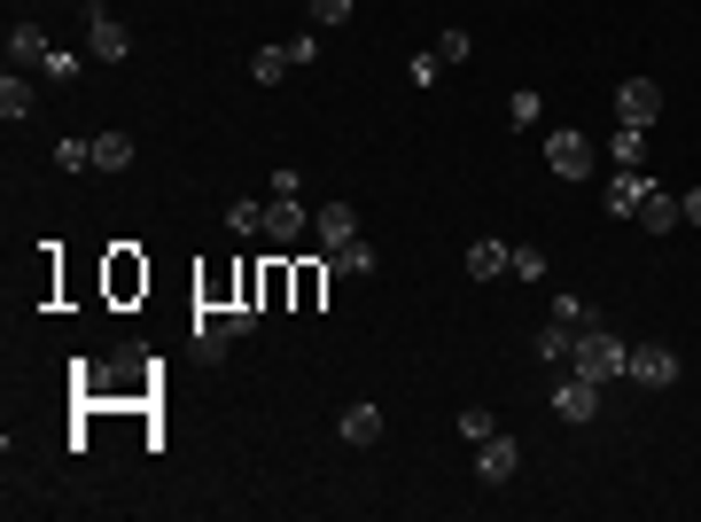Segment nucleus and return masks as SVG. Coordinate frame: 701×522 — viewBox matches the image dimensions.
<instances>
[{
  "instance_id": "f257e3e1",
  "label": "nucleus",
  "mask_w": 701,
  "mask_h": 522,
  "mask_svg": "<svg viewBox=\"0 0 701 522\" xmlns=\"http://www.w3.org/2000/svg\"><path fill=\"white\" fill-rule=\"evenodd\" d=\"M624 359H632V343H624L616 327H600V320L577 327V343H569V375H585V382H600V390L624 375Z\"/></svg>"
},
{
  "instance_id": "f03ea898",
  "label": "nucleus",
  "mask_w": 701,
  "mask_h": 522,
  "mask_svg": "<svg viewBox=\"0 0 701 522\" xmlns=\"http://www.w3.org/2000/svg\"><path fill=\"white\" fill-rule=\"evenodd\" d=\"M133 55V32L102 9V0H86V63H125Z\"/></svg>"
},
{
  "instance_id": "7ed1b4c3",
  "label": "nucleus",
  "mask_w": 701,
  "mask_h": 522,
  "mask_svg": "<svg viewBox=\"0 0 701 522\" xmlns=\"http://www.w3.org/2000/svg\"><path fill=\"white\" fill-rule=\"evenodd\" d=\"M546 171H554V180H592V141L577 125H554L546 133Z\"/></svg>"
},
{
  "instance_id": "20e7f679",
  "label": "nucleus",
  "mask_w": 701,
  "mask_h": 522,
  "mask_svg": "<svg viewBox=\"0 0 701 522\" xmlns=\"http://www.w3.org/2000/svg\"><path fill=\"white\" fill-rule=\"evenodd\" d=\"M624 375H632L639 390H670V382H678V352H670V343H632Z\"/></svg>"
},
{
  "instance_id": "39448f33",
  "label": "nucleus",
  "mask_w": 701,
  "mask_h": 522,
  "mask_svg": "<svg viewBox=\"0 0 701 522\" xmlns=\"http://www.w3.org/2000/svg\"><path fill=\"white\" fill-rule=\"evenodd\" d=\"M312 234V211H304V196H266V242H304Z\"/></svg>"
},
{
  "instance_id": "423d86ee",
  "label": "nucleus",
  "mask_w": 701,
  "mask_h": 522,
  "mask_svg": "<svg viewBox=\"0 0 701 522\" xmlns=\"http://www.w3.org/2000/svg\"><path fill=\"white\" fill-rule=\"evenodd\" d=\"M289 274H297V281H289V304H297V312H320V304H327V281H335L327 249H320V257H304V266H289Z\"/></svg>"
},
{
  "instance_id": "0eeeda50",
  "label": "nucleus",
  "mask_w": 701,
  "mask_h": 522,
  "mask_svg": "<svg viewBox=\"0 0 701 522\" xmlns=\"http://www.w3.org/2000/svg\"><path fill=\"white\" fill-rule=\"evenodd\" d=\"M554 413H561V421H577V429H585V421H600V382L561 375V382H554Z\"/></svg>"
},
{
  "instance_id": "6e6552de",
  "label": "nucleus",
  "mask_w": 701,
  "mask_h": 522,
  "mask_svg": "<svg viewBox=\"0 0 701 522\" xmlns=\"http://www.w3.org/2000/svg\"><path fill=\"white\" fill-rule=\"evenodd\" d=\"M616 118L655 125V118H663V86H655V78H624V86H616Z\"/></svg>"
},
{
  "instance_id": "1a4fd4ad",
  "label": "nucleus",
  "mask_w": 701,
  "mask_h": 522,
  "mask_svg": "<svg viewBox=\"0 0 701 522\" xmlns=\"http://www.w3.org/2000/svg\"><path fill=\"white\" fill-rule=\"evenodd\" d=\"M350 234H359V211H350V203H335V196H327V203L312 211V242H320V249H343Z\"/></svg>"
},
{
  "instance_id": "9d476101",
  "label": "nucleus",
  "mask_w": 701,
  "mask_h": 522,
  "mask_svg": "<svg viewBox=\"0 0 701 522\" xmlns=\"http://www.w3.org/2000/svg\"><path fill=\"white\" fill-rule=\"evenodd\" d=\"M514 468H522V445H514V437H483V445H476V476H483V484H507Z\"/></svg>"
},
{
  "instance_id": "9b49d317",
  "label": "nucleus",
  "mask_w": 701,
  "mask_h": 522,
  "mask_svg": "<svg viewBox=\"0 0 701 522\" xmlns=\"http://www.w3.org/2000/svg\"><path fill=\"white\" fill-rule=\"evenodd\" d=\"M670 226H686V219H678V196L647 180V196H639V234H670Z\"/></svg>"
},
{
  "instance_id": "f8f14e48",
  "label": "nucleus",
  "mask_w": 701,
  "mask_h": 522,
  "mask_svg": "<svg viewBox=\"0 0 701 522\" xmlns=\"http://www.w3.org/2000/svg\"><path fill=\"white\" fill-rule=\"evenodd\" d=\"M507 257H514V249H507L499 234H476V242H468V281H499Z\"/></svg>"
},
{
  "instance_id": "ddd939ff",
  "label": "nucleus",
  "mask_w": 701,
  "mask_h": 522,
  "mask_svg": "<svg viewBox=\"0 0 701 522\" xmlns=\"http://www.w3.org/2000/svg\"><path fill=\"white\" fill-rule=\"evenodd\" d=\"M608 156H616V171H647V125H616V133H608Z\"/></svg>"
},
{
  "instance_id": "4468645a",
  "label": "nucleus",
  "mask_w": 701,
  "mask_h": 522,
  "mask_svg": "<svg viewBox=\"0 0 701 522\" xmlns=\"http://www.w3.org/2000/svg\"><path fill=\"white\" fill-rule=\"evenodd\" d=\"M639 196H647V171H616V180H608V219H639Z\"/></svg>"
},
{
  "instance_id": "2eb2a0df",
  "label": "nucleus",
  "mask_w": 701,
  "mask_h": 522,
  "mask_svg": "<svg viewBox=\"0 0 701 522\" xmlns=\"http://www.w3.org/2000/svg\"><path fill=\"white\" fill-rule=\"evenodd\" d=\"M47 55H55V47H47V32H40V24H32V16H24V24H16V32H9V63H16V70H40V63H47Z\"/></svg>"
},
{
  "instance_id": "dca6fc26",
  "label": "nucleus",
  "mask_w": 701,
  "mask_h": 522,
  "mask_svg": "<svg viewBox=\"0 0 701 522\" xmlns=\"http://www.w3.org/2000/svg\"><path fill=\"white\" fill-rule=\"evenodd\" d=\"M335 437H343V445H359V453H367V445H382V406H350Z\"/></svg>"
},
{
  "instance_id": "f3484780",
  "label": "nucleus",
  "mask_w": 701,
  "mask_h": 522,
  "mask_svg": "<svg viewBox=\"0 0 701 522\" xmlns=\"http://www.w3.org/2000/svg\"><path fill=\"white\" fill-rule=\"evenodd\" d=\"M327 266H335L343 281H367V274H375V249H367V234H350L343 249H327Z\"/></svg>"
},
{
  "instance_id": "a211bd4d",
  "label": "nucleus",
  "mask_w": 701,
  "mask_h": 522,
  "mask_svg": "<svg viewBox=\"0 0 701 522\" xmlns=\"http://www.w3.org/2000/svg\"><path fill=\"white\" fill-rule=\"evenodd\" d=\"M569 343H577V327H561V320H554V312H546V327H538V335H531V352H538V359H546V367H569Z\"/></svg>"
},
{
  "instance_id": "6ab92c4d",
  "label": "nucleus",
  "mask_w": 701,
  "mask_h": 522,
  "mask_svg": "<svg viewBox=\"0 0 701 522\" xmlns=\"http://www.w3.org/2000/svg\"><path fill=\"white\" fill-rule=\"evenodd\" d=\"M141 289H148V266L133 249H110V297H141Z\"/></svg>"
},
{
  "instance_id": "aec40b11",
  "label": "nucleus",
  "mask_w": 701,
  "mask_h": 522,
  "mask_svg": "<svg viewBox=\"0 0 701 522\" xmlns=\"http://www.w3.org/2000/svg\"><path fill=\"white\" fill-rule=\"evenodd\" d=\"M0 118H9V125H24V118H32V78H24V70L0 78Z\"/></svg>"
},
{
  "instance_id": "412c9836",
  "label": "nucleus",
  "mask_w": 701,
  "mask_h": 522,
  "mask_svg": "<svg viewBox=\"0 0 701 522\" xmlns=\"http://www.w3.org/2000/svg\"><path fill=\"white\" fill-rule=\"evenodd\" d=\"M289 281H297V274L281 266V257H274V266H257V304H266V312H281V304H289Z\"/></svg>"
},
{
  "instance_id": "4be33fe9",
  "label": "nucleus",
  "mask_w": 701,
  "mask_h": 522,
  "mask_svg": "<svg viewBox=\"0 0 701 522\" xmlns=\"http://www.w3.org/2000/svg\"><path fill=\"white\" fill-rule=\"evenodd\" d=\"M133 164V133H94V171H125Z\"/></svg>"
},
{
  "instance_id": "5701e85b",
  "label": "nucleus",
  "mask_w": 701,
  "mask_h": 522,
  "mask_svg": "<svg viewBox=\"0 0 701 522\" xmlns=\"http://www.w3.org/2000/svg\"><path fill=\"white\" fill-rule=\"evenodd\" d=\"M289 70H297V63H289V47H257V55H249V78H257V86H281Z\"/></svg>"
},
{
  "instance_id": "b1692460",
  "label": "nucleus",
  "mask_w": 701,
  "mask_h": 522,
  "mask_svg": "<svg viewBox=\"0 0 701 522\" xmlns=\"http://www.w3.org/2000/svg\"><path fill=\"white\" fill-rule=\"evenodd\" d=\"M226 234H266V203H257V196L226 203Z\"/></svg>"
},
{
  "instance_id": "393cba45",
  "label": "nucleus",
  "mask_w": 701,
  "mask_h": 522,
  "mask_svg": "<svg viewBox=\"0 0 701 522\" xmlns=\"http://www.w3.org/2000/svg\"><path fill=\"white\" fill-rule=\"evenodd\" d=\"M55 164H63V171H94V133H86V141H78V133L55 141Z\"/></svg>"
},
{
  "instance_id": "a878e982",
  "label": "nucleus",
  "mask_w": 701,
  "mask_h": 522,
  "mask_svg": "<svg viewBox=\"0 0 701 522\" xmlns=\"http://www.w3.org/2000/svg\"><path fill=\"white\" fill-rule=\"evenodd\" d=\"M507 118H514V125H538V118H546V95H538V86H514Z\"/></svg>"
},
{
  "instance_id": "bb28decb",
  "label": "nucleus",
  "mask_w": 701,
  "mask_h": 522,
  "mask_svg": "<svg viewBox=\"0 0 701 522\" xmlns=\"http://www.w3.org/2000/svg\"><path fill=\"white\" fill-rule=\"evenodd\" d=\"M304 9H312L320 32H335V24H350V9H359V0H304Z\"/></svg>"
},
{
  "instance_id": "cd10ccee",
  "label": "nucleus",
  "mask_w": 701,
  "mask_h": 522,
  "mask_svg": "<svg viewBox=\"0 0 701 522\" xmlns=\"http://www.w3.org/2000/svg\"><path fill=\"white\" fill-rule=\"evenodd\" d=\"M546 312H554V320H561V327H592V320H600V312H592V304H585V297H554V304H546Z\"/></svg>"
},
{
  "instance_id": "c85d7f7f",
  "label": "nucleus",
  "mask_w": 701,
  "mask_h": 522,
  "mask_svg": "<svg viewBox=\"0 0 701 522\" xmlns=\"http://www.w3.org/2000/svg\"><path fill=\"white\" fill-rule=\"evenodd\" d=\"M460 437H468V445L499 437V421H491V406H468V413H460Z\"/></svg>"
},
{
  "instance_id": "c756f323",
  "label": "nucleus",
  "mask_w": 701,
  "mask_h": 522,
  "mask_svg": "<svg viewBox=\"0 0 701 522\" xmlns=\"http://www.w3.org/2000/svg\"><path fill=\"white\" fill-rule=\"evenodd\" d=\"M436 70H445V55H436V47H421V55L405 63V78H413V86H436Z\"/></svg>"
},
{
  "instance_id": "7c9ffc66",
  "label": "nucleus",
  "mask_w": 701,
  "mask_h": 522,
  "mask_svg": "<svg viewBox=\"0 0 701 522\" xmlns=\"http://www.w3.org/2000/svg\"><path fill=\"white\" fill-rule=\"evenodd\" d=\"M507 266H514L522 281H546V249H514V257H507Z\"/></svg>"
},
{
  "instance_id": "2f4dec72",
  "label": "nucleus",
  "mask_w": 701,
  "mask_h": 522,
  "mask_svg": "<svg viewBox=\"0 0 701 522\" xmlns=\"http://www.w3.org/2000/svg\"><path fill=\"white\" fill-rule=\"evenodd\" d=\"M266 196H304V171H297V164H281L274 180H266Z\"/></svg>"
},
{
  "instance_id": "473e14b6",
  "label": "nucleus",
  "mask_w": 701,
  "mask_h": 522,
  "mask_svg": "<svg viewBox=\"0 0 701 522\" xmlns=\"http://www.w3.org/2000/svg\"><path fill=\"white\" fill-rule=\"evenodd\" d=\"M468 47H476V40H468V32H460V24H453V32H436V55H445V63H460V55H468Z\"/></svg>"
},
{
  "instance_id": "72a5a7b5",
  "label": "nucleus",
  "mask_w": 701,
  "mask_h": 522,
  "mask_svg": "<svg viewBox=\"0 0 701 522\" xmlns=\"http://www.w3.org/2000/svg\"><path fill=\"white\" fill-rule=\"evenodd\" d=\"M40 78H78V55H70V47H55V55L40 63Z\"/></svg>"
},
{
  "instance_id": "f704fd0d",
  "label": "nucleus",
  "mask_w": 701,
  "mask_h": 522,
  "mask_svg": "<svg viewBox=\"0 0 701 522\" xmlns=\"http://www.w3.org/2000/svg\"><path fill=\"white\" fill-rule=\"evenodd\" d=\"M289 63H320V32H297L289 40Z\"/></svg>"
},
{
  "instance_id": "c9c22d12",
  "label": "nucleus",
  "mask_w": 701,
  "mask_h": 522,
  "mask_svg": "<svg viewBox=\"0 0 701 522\" xmlns=\"http://www.w3.org/2000/svg\"><path fill=\"white\" fill-rule=\"evenodd\" d=\"M678 219H686V226H701V188H686V196H678Z\"/></svg>"
}]
</instances>
